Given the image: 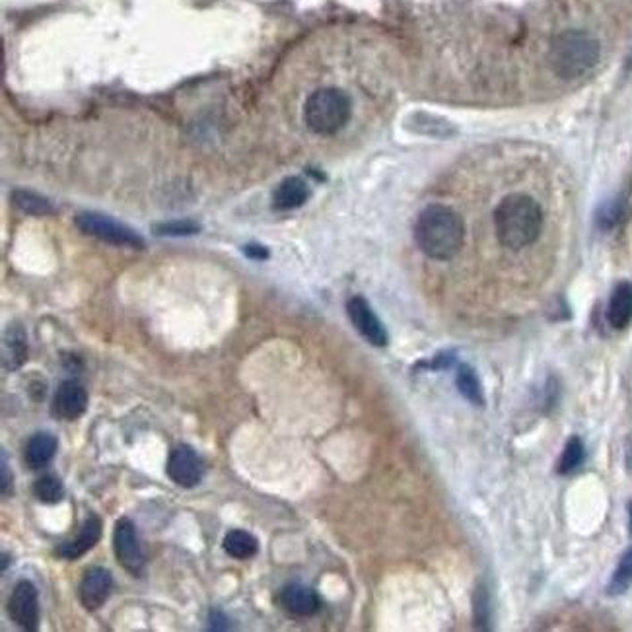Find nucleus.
Here are the masks:
<instances>
[{
	"instance_id": "obj_5",
	"label": "nucleus",
	"mask_w": 632,
	"mask_h": 632,
	"mask_svg": "<svg viewBox=\"0 0 632 632\" xmlns=\"http://www.w3.org/2000/svg\"><path fill=\"white\" fill-rule=\"evenodd\" d=\"M78 230L86 235H92L96 240H101L111 245H121V247H134V250H142L144 240L141 235L131 230L127 224H121L117 220H113L106 214L98 212H82L74 218Z\"/></svg>"
},
{
	"instance_id": "obj_28",
	"label": "nucleus",
	"mask_w": 632,
	"mask_h": 632,
	"mask_svg": "<svg viewBox=\"0 0 632 632\" xmlns=\"http://www.w3.org/2000/svg\"><path fill=\"white\" fill-rule=\"evenodd\" d=\"M3 570H6V567H8V555H3Z\"/></svg>"
},
{
	"instance_id": "obj_16",
	"label": "nucleus",
	"mask_w": 632,
	"mask_h": 632,
	"mask_svg": "<svg viewBox=\"0 0 632 632\" xmlns=\"http://www.w3.org/2000/svg\"><path fill=\"white\" fill-rule=\"evenodd\" d=\"M28 360L26 335L18 325L10 327L3 343V363L6 370H18Z\"/></svg>"
},
{
	"instance_id": "obj_25",
	"label": "nucleus",
	"mask_w": 632,
	"mask_h": 632,
	"mask_svg": "<svg viewBox=\"0 0 632 632\" xmlns=\"http://www.w3.org/2000/svg\"><path fill=\"white\" fill-rule=\"evenodd\" d=\"M209 623H210V625H209L210 630H228V628H230L228 617H226L222 611H218V609H214V611H210Z\"/></svg>"
},
{
	"instance_id": "obj_1",
	"label": "nucleus",
	"mask_w": 632,
	"mask_h": 632,
	"mask_svg": "<svg viewBox=\"0 0 632 632\" xmlns=\"http://www.w3.org/2000/svg\"><path fill=\"white\" fill-rule=\"evenodd\" d=\"M543 230V210L525 193L506 195L494 209L496 240L506 250L520 252L534 245Z\"/></svg>"
},
{
	"instance_id": "obj_18",
	"label": "nucleus",
	"mask_w": 632,
	"mask_h": 632,
	"mask_svg": "<svg viewBox=\"0 0 632 632\" xmlns=\"http://www.w3.org/2000/svg\"><path fill=\"white\" fill-rule=\"evenodd\" d=\"M224 551L234 559L247 560L257 555L259 541L252 534L243 532V529H234V532L224 537Z\"/></svg>"
},
{
	"instance_id": "obj_10",
	"label": "nucleus",
	"mask_w": 632,
	"mask_h": 632,
	"mask_svg": "<svg viewBox=\"0 0 632 632\" xmlns=\"http://www.w3.org/2000/svg\"><path fill=\"white\" fill-rule=\"evenodd\" d=\"M88 409V393L84 389L82 383H78L74 380L63 381L59 388H56L53 395V405L51 413L61 421H76L86 413Z\"/></svg>"
},
{
	"instance_id": "obj_21",
	"label": "nucleus",
	"mask_w": 632,
	"mask_h": 632,
	"mask_svg": "<svg viewBox=\"0 0 632 632\" xmlns=\"http://www.w3.org/2000/svg\"><path fill=\"white\" fill-rule=\"evenodd\" d=\"M33 494H36V499L39 502L45 504H56L63 500L64 496V484L61 483L59 477L55 475H43L41 479L36 481L33 484Z\"/></svg>"
},
{
	"instance_id": "obj_29",
	"label": "nucleus",
	"mask_w": 632,
	"mask_h": 632,
	"mask_svg": "<svg viewBox=\"0 0 632 632\" xmlns=\"http://www.w3.org/2000/svg\"><path fill=\"white\" fill-rule=\"evenodd\" d=\"M628 517H630V532H632V504L628 506Z\"/></svg>"
},
{
	"instance_id": "obj_24",
	"label": "nucleus",
	"mask_w": 632,
	"mask_h": 632,
	"mask_svg": "<svg viewBox=\"0 0 632 632\" xmlns=\"http://www.w3.org/2000/svg\"><path fill=\"white\" fill-rule=\"evenodd\" d=\"M199 230H201V226L197 222H191V220H174V222H166V224L156 226L158 235H193Z\"/></svg>"
},
{
	"instance_id": "obj_15",
	"label": "nucleus",
	"mask_w": 632,
	"mask_h": 632,
	"mask_svg": "<svg viewBox=\"0 0 632 632\" xmlns=\"http://www.w3.org/2000/svg\"><path fill=\"white\" fill-rule=\"evenodd\" d=\"M607 321L613 329H625L632 321V285L620 282L613 290L611 300L607 306Z\"/></svg>"
},
{
	"instance_id": "obj_27",
	"label": "nucleus",
	"mask_w": 632,
	"mask_h": 632,
	"mask_svg": "<svg viewBox=\"0 0 632 632\" xmlns=\"http://www.w3.org/2000/svg\"><path fill=\"white\" fill-rule=\"evenodd\" d=\"M3 496H10V492H13V471L8 469V464H6V454L3 451Z\"/></svg>"
},
{
	"instance_id": "obj_19",
	"label": "nucleus",
	"mask_w": 632,
	"mask_h": 632,
	"mask_svg": "<svg viewBox=\"0 0 632 632\" xmlns=\"http://www.w3.org/2000/svg\"><path fill=\"white\" fill-rule=\"evenodd\" d=\"M13 202L18 210L31 214V217H51V214H55V209L47 199L28 189L13 191Z\"/></svg>"
},
{
	"instance_id": "obj_2",
	"label": "nucleus",
	"mask_w": 632,
	"mask_h": 632,
	"mask_svg": "<svg viewBox=\"0 0 632 632\" xmlns=\"http://www.w3.org/2000/svg\"><path fill=\"white\" fill-rule=\"evenodd\" d=\"M464 240V220L454 209L446 205L426 207L414 222V242L419 250L434 261H448L456 257Z\"/></svg>"
},
{
	"instance_id": "obj_7",
	"label": "nucleus",
	"mask_w": 632,
	"mask_h": 632,
	"mask_svg": "<svg viewBox=\"0 0 632 632\" xmlns=\"http://www.w3.org/2000/svg\"><path fill=\"white\" fill-rule=\"evenodd\" d=\"M8 615L26 630H36L39 625V597L36 585L28 580L16 584L8 600Z\"/></svg>"
},
{
	"instance_id": "obj_17",
	"label": "nucleus",
	"mask_w": 632,
	"mask_h": 632,
	"mask_svg": "<svg viewBox=\"0 0 632 632\" xmlns=\"http://www.w3.org/2000/svg\"><path fill=\"white\" fill-rule=\"evenodd\" d=\"M56 451V438L47 434V432H39L36 436L30 438V442L26 446V464L31 469H41L45 465H49V461L55 457Z\"/></svg>"
},
{
	"instance_id": "obj_13",
	"label": "nucleus",
	"mask_w": 632,
	"mask_h": 632,
	"mask_svg": "<svg viewBox=\"0 0 632 632\" xmlns=\"http://www.w3.org/2000/svg\"><path fill=\"white\" fill-rule=\"evenodd\" d=\"M99 537H101L99 517L94 516V514H90L86 517V522L82 524L81 532H78V535L73 541H66V543H63L56 552H59V555L63 559H66V560H76V559L84 557L90 549H94V545L98 543Z\"/></svg>"
},
{
	"instance_id": "obj_20",
	"label": "nucleus",
	"mask_w": 632,
	"mask_h": 632,
	"mask_svg": "<svg viewBox=\"0 0 632 632\" xmlns=\"http://www.w3.org/2000/svg\"><path fill=\"white\" fill-rule=\"evenodd\" d=\"M584 459H585L584 442L578 436H572L562 449L557 471L560 473V475H568V473L576 471L584 464Z\"/></svg>"
},
{
	"instance_id": "obj_3",
	"label": "nucleus",
	"mask_w": 632,
	"mask_h": 632,
	"mask_svg": "<svg viewBox=\"0 0 632 632\" xmlns=\"http://www.w3.org/2000/svg\"><path fill=\"white\" fill-rule=\"evenodd\" d=\"M600 43L590 33L568 30L552 39L549 63L557 76L564 78V81H576V78L594 69L600 61Z\"/></svg>"
},
{
	"instance_id": "obj_23",
	"label": "nucleus",
	"mask_w": 632,
	"mask_h": 632,
	"mask_svg": "<svg viewBox=\"0 0 632 632\" xmlns=\"http://www.w3.org/2000/svg\"><path fill=\"white\" fill-rule=\"evenodd\" d=\"M632 584V547L625 552L623 557L619 560V567L613 574L611 584H609V594H623L630 588Z\"/></svg>"
},
{
	"instance_id": "obj_6",
	"label": "nucleus",
	"mask_w": 632,
	"mask_h": 632,
	"mask_svg": "<svg viewBox=\"0 0 632 632\" xmlns=\"http://www.w3.org/2000/svg\"><path fill=\"white\" fill-rule=\"evenodd\" d=\"M113 551H115L121 567L139 576L144 568V552L139 543L137 527L129 517H121L113 529Z\"/></svg>"
},
{
	"instance_id": "obj_22",
	"label": "nucleus",
	"mask_w": 632,
	"mask_h": 632,
	"mask_svg": "<svg viewBox=\"0 0 632 632\" xmlns=\"http://www.w3.org/2000/svg\"><path fill=\"white\" fill-rule=\"evenodd\" d=\"M457 388L461 391V395L467 401H471L473 405H483V391H481V381L477 378L475 372H473L469 366H461L459 374H457Z\"/></svg>"
},
{
	"instance_id": "obj_12",
	"label": "nucleus",
	"mask_w": 632,
	"mask_h": 632,
	"mask_svg": "<svg viewBox=\"0 0 632 632\" xmlns=\"http://www.w3.org/2000/svg\"><path fill=\"white\" fill-rule=\"evenodd\" d=\"M278 600L282 609L292 617H312L313 613H318L320 609L318 594L302 584H288L286 588L280 592Z\"/></svg>"
},
{
	"instance_id": "obj_9",
	"label": "nucleus",
	"mask_w": 632,
	"mask_h": 632,
	"mask_svg": "<svg viewBox=\"0 0 632 632\" xmlns=\"http://www.w3.org/2000/svg\"><path fill=\"white\" fill-rule=\"evenodd\" d=\"M166 471L167 477L172 479L177 487L191 489L202 479V461L193 448L179 446L172 451V456H169Z\"/></svg>"
},
{
	"instance_id": "obj_26",
	"label": "nucleus",
	"mask_w": 632,
	"mask_h": 632,
	"mask_svg": "<svg viewBox=\"0 0 632 632\" xmlns=\"http://www.w3.org/2000/svg\"><path fill=\"white\" fill-rule=\"evenodd\" d=\"M243 253L250 257V259H255V261H263V259L269 257V252H267V247L263 245H259V243H250V245H245L243 247Z\"/></svg>"
},
{
	"instance_id": "obj_8",
	"label": "nucleus",
	"mask_w": 632,
	"mask_h": 632,
	"mask_svg": "<svg viewBox=\"0 0 632 632\" xmlns=\"http://www.w3.org/2000/svg\"><path fill=\"white\" fill-rule=\"evenodd\" d=\"M348 320L353 321L356 331L363 335L370 345L374 346H386L388 345V331L381 325L380 318L370 308V303L363 296H354L346 303Z\"/></svg>"
},
{
	"instance_id": "obj_4",
	"label": "nucleus",
	"mask_w": 632,
	"mask_h": 632,
	"mask_svg": "<svg viewBox=\"0 0 632 632\" xmlns=\"http://www.w3.org/2000/svg\"><path fill=\"white\" fill-rule=\"evenodd\" d=\"M353 115V101L345 90L323 86L313 90L303 106V121L313 134H337Z\"/></svg>"
},
{
	"instance_id": "obj_14",
	"label": "nucleus",
	"mask_w": 632,
	"mask_h": 632,
	"mask_svg": "<svg viewBox=\"0 0 632 632\" xmlns=\"http://www.w3.org/2000/svg\"><path fill=\"white\" fill-rule=\"evenodd\" d=\"M310 197V187L302 177L282 179L273 193V207L277 210L300 209Z\"/></svg>"
},
{
	"instance_id": "obj_11",
	"label": "nucleus",
	"mask_w": 632,
	"mask_h": 632,
	"mask_svg": "<svg viewBox=\"0 0 632 632\" xmlns=\"http://www.w3.org/2000/svg\"><path fill=\"white\" fill-rule=\"evenodd\" d=\"M111 588V572L107 568L94 567L84 574L81 585H78V597H81V603L88 611H98V609L104 607V603L107 602Z\"/></svg>"
}]
</instances>
